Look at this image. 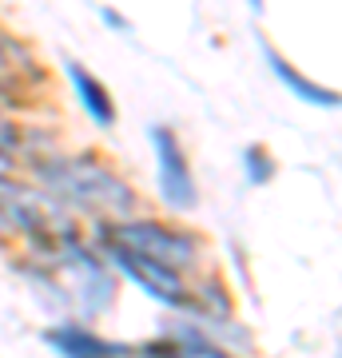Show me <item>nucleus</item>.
I'll return each mask as SVG.
<instances>
[{
	"label": "nucleus",
	"instance_id": "1",
	"mask_svg": "<svg viewBox=\"0 0 342 358\" xmlns=\"http://www.w3.org/2000/svg\"><path fill=\"white\" fill-rule=\"evenodd\" d=\"M40 171H44V183L60 195L64 203L88 207V211H115V215H127L136 207V192L115 171H108L96 155L48 159Z\"/></svg>",
	"mask_w": 342,
	"mask_h": 358
},
{
	"label": "nucleus",
	"instance_id": "2",
	"mask_svg": "<svg viewBox=\"0 0 342 358\" xmlns=\"http://www.w3.org/2000/svg\"><path fill=\"white\" fill-rule=\"evenodd\" d=\"M108 243H120L136 255H148L164 267H176V271H187L195 259H199V243L195 235L187 231H176V227H164L155 219H143V223H120V227L108 235Z\"/></svg>",
	"mask_w": 342,
	"mask_h": 358
},
{
	"label": "nucleus",
	"instance_id": "3",
	"mask_svg": "<svg viewBox=\"0 0 342 358\" xmlns=\"http://www.w3.org/2000/svg\"><path fill=\"white\" fill-rule=\"evenodd\" d=\"M108 255H112V263L124 271L127 279H136L140 291L152 294L155 303H167V307H195L187 282H183V271L164 267V263H155V259H148V255H136V251H127V247H120V243H108Z\"/></svg>",
	"mask_w": 342,
	"mask_h": 358
},
{
	"label": "nucleus",
	"instance_id": "4",
	"mask_svg": "<svg viewBox=\"0 0 342 358\" xmlns=\"http://www.w3.org/2000/svg\"><path fill=\"white\" fill-rule=\"evenodd\" d=\"M152 148H155V159H159V192H164L167 207L187 211L195 203V179H191L187 155H183L179 140L167 128H152Z\"/></svg>",
	"mask_w": 342,
	"mask_h": 358
},
{
	"label": "nucleus",
	"instance_id": "5",
	"mask_svg": "<svg viewBox=\"0 0 342 358\" xmlns=\"http://www.w3.org/2000/svg\"><path fill=\"white\" fill-rule=\"evenodd\" d=\"M44 88V72L20 40L0 32V100L24 103Z\"/></svg>",
	"mask_w": 342,
	"mask_h": 358
},
{
	"label": "nucleus",
	"instance_id": "6",
	"mask_svg": "<svg viewBox=\"0 0 342 358\" xmlns=\"http://www.w3.org/2000/svg\"><path fill=\"white\" fill-rule=\"evenodd\" d=\"M48 346L60 350L64 358H136L140 346L127 343H108L96 331H84V327H56L48 331Z\"/></svg>",
	"mask_w": 342,
	"mask_h": 358
},
{
	"label": "nucleus",
	"instance_id": "7",
	"mask_svg": "<svg viewBox=\"0 0 342 358\" xmlns=\"http://www.w3.org/2000/svg\"><path fill=\"white\" fill-rule=\"evenodd\" d=\"M263 52H266L271 72L279 76V84H283V88H291L303 103H315V108H334V103H339V92H330V88H322V84H315V80H306L303 72H299L294 64H287L275 48H263Z\"/></svg>",
	"mask_w": 342,
	"mask_h": 358
},
{
	"label": "nucleus",
	"instance_id": "8",
	"mask_svg": "<svg viewBox=\"0 0 342 358\" xmlns=\"http://www.w3.org/2000/svg\"><path fill=\"white\" fill-rule=\"evenodd\" d=\"M68 76H72V88H76L80 103H84V112H88L96 124L112 128V124H115V108H112V96H108V88H104V84L92 76L84 64H72V60H68Z\"/></svg>",
	"mask_w": 342,
	"mask_h": 358
},
{
	"label": "nucleus",
	"instance_id": "9",
	"mask_svg": "<svg viewBox=\"0 0 342 358\" xmlns=\"http://www.w3.org/2000/svg\"><path fill=\"white\" fill-rule=\"evenodd\" d=\"M140 355H159V358H231L227 350L211 346L199 334H176V343H159V346H140Z\"/></svg>",
	"mask_w": 342,
	"mask_h": 358
},
{
	"label": "nucleus",
	"instance_id": "10",
	"mask_svg": "<svg viewBox=\"0 0 342 358\" xmlns=\"http://www.w3.org/2000/svg\"><path fill=\"white\" fill-rule=\"evenodd\" d=\"M243 164H247V179H251V183H266V179L275 176V164H271V155H266L263 148H247Z\"/></svg>",
	"mask_w": 342,
	"mask_h": 358
},
{
	"label": "nucleus",
	"instance_id": "11",
	"mask_svg": "<svg viewBox=\"0 0 342 358\" xmlns=\"http://www.w3.org/2000/svg\"><path fill=\"white\" fill-rule=\"evenodd\" d=\"M247 4H251L255 13H263V0H247Z\"/></svg>",
	"mask_w": 342,
	"mask_h": 358
}]
</instances>
